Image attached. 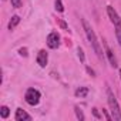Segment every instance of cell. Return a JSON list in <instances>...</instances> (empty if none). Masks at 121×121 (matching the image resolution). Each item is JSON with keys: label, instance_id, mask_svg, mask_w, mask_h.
Here are the masks:
<instances>
[{"label": "cell", "instance_id": "cell-10", "mask_svg": "<svg viewBox=\"0 0 121 121\" xmlns=\"http://www.w3.org/2000/svg\"><path fill=\"white\" fill-rule=\"evenodd\" d=\"M19 23H20V17H19V16H13V17L10 19V22H9V26H7L9 30H13Z\"/></svg>", "mask_w": 121, "mask_h": 121}, {"label": "cell", "instance_id": "cell-13", "mask_svg": "<svg viewBox=\"0 0 121 121\" xmlns=\"http://www.w3.org/2000/svg\"><path fill=\"white\" fill-rule=\"evenodd\" d=\"M115 37L118 44L121 46V24H115Z\"/></svg>", "mask_w": 121, "mask_h": 121}, {"label": "cell", "instance_id": "cell-18", "mask_svg": "<svg viewBox=\"0 0 121 121\" xmlns=\"http://www.w3.org/2000/svg\"><path fill=\"white\" fill-rule=\"evenodd\" d=\"M57 22H58V24H60V27H61V29H64V30L67 29V24H66V22H63L61 19H58Z\"/></svg>", "mask_w": 121, "mask_h": 121}, {"label": "cell", "instance_id": "cell-4", "mask_svg": "<svg viewBox=\"0 0 121 121\" xmlns=\"http://www.w3.org/2000/svg\"><path fill=\"white\" fill-rule=\"evenodd\" d=\"M47 46L50 48H57L60 46V36H58L57 31H51L47 36Z\"/></svg>", "mask_w": 121, "mask_h": 121}, {"label": "cell", "instance_id": "cell-17", "mask_svg": "<svg viewBox=\"0 0 121 121\" xmlns=\"http://www.w3.org/2000/svg\"><path fill=\"white\" fill-rule=\"evenodd\" d=\"M19 53H20V56H23V57H27V56H29V53H27V48H26V47H22V48L19 50Z\"/></svg>", "mask_w": 121, "mask_h": 121}, {"label": "cell", "instance_id": "cell-19", "mask_svg": "<svg viewBox=\"0 0 121 121\" xmlns=\"http://www.w3.org/2000/svg\"><path fill=\"white\" fill-rule=\"evenodd\" d=\"M93 114H94V117H95V118H101V117H103V115L98 112V110H97V108H93Z\"/></svg>", "mask_w": 121, "mask_h": 121}, {"label": "cell", "instance_id": "cell-20", "mask_svg": "<svg viewBox=\"0 0 121 121\" xmlns=\"http://www.w3.org/2000/svg\"><path fill=\"white\" fill-rule=\"evenodd\" d=\"M103 114H104V117H105L107 120H112V115H110V114H108L105 110H103Z\"/></svg>", "mask_w": 121, "mask_h": 121}, {"label": "cell", "instance_id": "cell-6", "mask_svg": "<svg viewBox=\"0 0 121 121\" xmlns=\"http://www.w3.org/2000/svg\"><path fill=\"white\" fill-rule=\"evenodd\" d=\"M107 13H108L110 20L114 23V26H115V24H121V19H120V16L117 14V12L114 10L112 6H107Z\"/></svg>", "mask_w": 121, "mask_h": 121}, {"label": "cell", "instance_id": "cell-7", "mask_svg": "<svg viewBox=\"0 0 121 121\" xmlns=\"http://www.w3.org/2000/svg\"><path fill=\"white\" fill-rule=\"evenodd\" d=\"M47 61H48V54L46 50H40L39 54H37V64L40 67H46L47 66Z\"/></svg>", "mask_w": 121, "mask_h": 121}, {"label": "cell", "instance_id": "cell-14", "mask_svg": "<svg viewBox=\"0 0 121 121\" xmlns=\"http://www.w3.org/2000/svg\"><path fill=\"white\" fill-rule=\"evenodd\" d=\"M54 7H56V10L60 12V13L64 12V6H63V2H61V0H56V2H54Z\"/></svg>", "mask_w": 121, "mask_h": 121}, {"label": "cell", "instance_id": "cell-22", "mask_svg": "<svg viewBox=\"0 0 121 121\" xmlns=\"http://www.w3.org/2000/svg\"><path fill=\"white\" fill-rule=\"evenodd\" d=\"M120 78H121V70H120Z\"/></svg>", "mask_w": 121, "mask_h": 121}, {"label": "cell", "instance_id": "cell-12", "mask_svg": "<svg viewBox=\"0 0 121 121\" xmlns=\"http://www.w3.org/2000/svg\"><path fill=\"white\" fill-rule=\"evenodd\" d=\"M74 111H76L77 118H78L80 121H84V118H86V117H84V114H83V111H81V108H80L78 105H76V107H74Z\"/></svg>", "mask_w": 121, "mask_h": 121}, {"label": "cell", "instance_id": "cell-5", "mask_svg": "<svg viewBox=\"0 0 121 121\" xmlns=\"http://www.w3.org/2000/svg\"><path fill=\"white\" fill-rule=\"evenodd\" d=\"M103 44H104V47H105V56H107V58H108V61H110L111 67H117V58H115L112 50L108 47V44L105 43V40H103Z\"/></svg>", "mask_w": 121, "mask_h": 121}, {"label": "cell", "instance_id": "cell-21", "mask_svg": "<svg viewBox=\"0 0 121 121\" xmlns=\"http://www.w3.org/2000/svg\"><path fill=\"white\" fill-rule=\"evenodd\" d=\"M87 73H88V74H91L93 77H95V73H94V70H93V69H90V67H87Z\"/></svg>", "mask_w": 121, "mask_h": 121}, {"label": "cell", "instance_id": "cell-15", "mask_svg": "<svg viewBox=\"0 0 121 121\" xmlns=\"http://www.w3.org/2000/svg\"><path fill=\"white\" fill-rule=\"evenodd\" d=\"M77 53H78V57H80V60L84 63V60H86V57H84V51H83V48L81 47H77Z\"/></svg>", "mask_w": 121, "mask_h": 121}, {"label": "cell", "instance_id": "cell-1", "mask_svg": "<svg viewBox=\"0 0 121 121\" xmlns=\"http://www.w3.org/2000/svg\"><path fill=\"white\" fill-rule=\"evenodd\" d=\"M81 23H83L84 31H86V36H87V39H88V41H90V44H91L93 50L95 51L97 57H98L100 60H104V53H103V48H101V46H100L98 40H97V36H95L94 30L91 29V26L88 24V22H87L86 19H83V20H81Z\"/></svg>", "mask_w": 121, "mask_h": 121}, {"label": "cell", "instance_id": "cell-11", "mask_svg": "<svg viewBox=\"0 0 121 121\" xmlns=\"http://www.w3.org/2000/svg\"><path fill=\"white\" fill-rule=\"evenodd\" d=\"M9 114H10V110H9V107L3 105L2 108H0V117H2V118H7V117H9Z\"/></svg>", "mask_w": 121, "mask_h": 121}, {"label": "cell", "instance_id": "cell-2", "mask_svg": "<svg viewBox=\"0 0 121 121\" xmlns=\"http://www.w3.org/2000/svg\"><path fill=\"white\" fill-rule=\"evenodd\" d=\"M107 98H108V105H110V111H111L112 120L121 121V110H120V105L117 103L115 95L112 94V91L110 88H107Z\"/></svg>", "mask_w": 121, "mask_h": 121}, {"label": "cell", "instance_id": "cell-8", "mask_svg": "<svg viewBox=\"0 0 121 121\" xmlns=\"http://www.w3.org/2000/svg\"><path fill=\"white\" fill-rule=\"evenodd\" d=\"M14 120H16V121H23V120H27V121H30V120H31V115H29V114H27L24 110H22V108H17V110H16Z\"/></svg>", "mask_w": 121, "mask_h": 121}, {"label": "cell", "instance_id": "cell-3", "mask_svg": "<svg viewBox=\"0 0 121 121\" xmlns=\"http://www.w3.org/2000/svg\"><path fill=\"white\" fill-rule=\"evenodd\" d=\"M40 98H41V94H40V91L36 90V88H29V90L26 91V94H24V100H26V103L30 104V105H37V104L40 103Z\"/></svg>", "mask_w": 121, "mask_h": 121}, {"label": "cell", "instance_id": "cell-16", "mask_svg": "<svg viewBox=\"0 0 121 121\" xmlns=\"http://www.w3.org/2000/svg\"><path fill=\"white\" fill-rule=\"evenodd\" d=\"M10 2H12V6L14 9H19L22 6V0H10Z\"/></svg>", "mask_w": 121, "mask_h": 121}, {"label": "cell", "instance_id": "cell-9", "mask_svg": "<svg viewBox=\"0 0 121 121\" xmlns=\"http://www.w3.org/2000/svg\"><path fill=\"white\" fill-rule=\"evenodd\" d=\"M76 97H80V98H83V97H86L87 94H88V87H78L77 90H76Z\"/></svg>", "mask_w": 121, "mask_h": 121}]
</instances>
